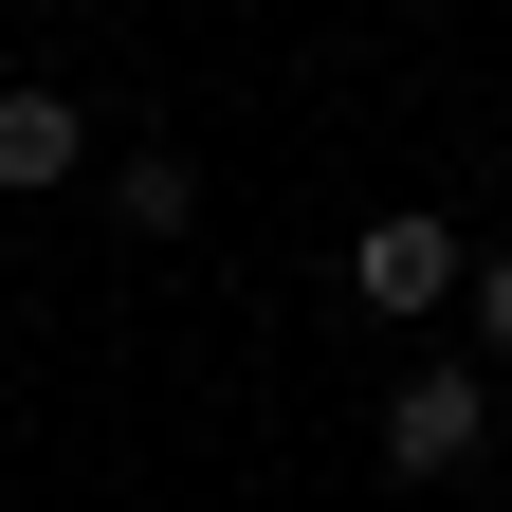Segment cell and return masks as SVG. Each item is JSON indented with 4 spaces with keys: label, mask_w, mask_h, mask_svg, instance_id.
Listing matches in <instances>:
<instances>
[{
    "label": "cell",
    "mask_w": 512,
    "mask_h": 512,
    "mask_svg": "<svg viewBox=\"0 0 512 512\" xmlns=\"http://www.w3.org/2000/svg\"><path fill=\"white\" fill-rule=\"evenodd\" d=\"M476 439H494V384H476V366H403V403H384V458H403V476H458Z\"/></svg>",
    "instance_id": "7a4b0ae2"
},
{
    "label": "cell",
    "mask_w": 512,
    "mask_h": 512,
    "mask_svg": "<svg viewBox=\"0 0 512 512\" xmlns=\"http://www.w3.org/2000/svg\"><path fill=\"white\" fill-rule=\"evenodd\" d=\"M74 165H92V110L55 74H0V202H37V183H74Z\"/></svg>",
    "instance_id": "3957f363"
},
{
    "label": "cell",
    "mask_w": 512,
    "mask_h": 512,
    "mask_svg": "<svg viewBox=\"0 0 512 512\" xmlns=\"http://www.w3.org/2000/svg\"><path fill=\"white\" fill-rule=\"evenodd\" d=\"M439 293H476V238H458V220L403 202V220L348 238V311H384V330H403V311H439Z\"/></svg>",
    "instance_id": "6da1fadb"
},
{
    "label": "cell",
    "mask_w": 512,
    "mask_h": 512,
    "mask_svg": "<svg viewBox=\"0 0 512 512\" xmlns=\"http://www.w3.org/2000/svg\"><path fill=\"white\" fill-rule=\"evenodd\" d=\"M476 348H494V366H512V238H494V256H476Z\"/></svg>",
    "instance_id": "5b68a950"
},
{
    "label": "cell",
    "mask_w": 512,
    "mask_h": 512,
    "mask_svg": "<svg viewBox=\"0 0 512 512\" xmlns=\"http://www.w3.org/2000/svg\"><path fill=\"white\" fill-rule=\"evenodd\" d=\"M110 220L128 238H183V220H202V165H183V147H128L110 165Z\"/></svg>",
    "instance_id": "277c9868"
}]
</instances>
